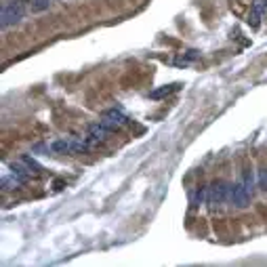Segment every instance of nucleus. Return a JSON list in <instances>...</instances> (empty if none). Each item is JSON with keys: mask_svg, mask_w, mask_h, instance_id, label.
<instances>
[{"mask_svg": "<svg viewBox=\"0 0 267 267\" xmlns=\"http://www.w3.org/2000/svg\"><path fill=\"white\" fill-rule=\"evenodd\" d=\"M253 191H255V175L248 171L244 173L242 181L231 185V193H229V202L234 204L236 208H244L253 198Z\"/></svg>", "mask_w": 267, "mask_h": 267, "instance_id": "f257e3e1", "label": "nucleus"}, {"mask_svg": "<svg viewBox=\"0 0 267 267\" xmlns=\"http://www.w3.org/2000/svg\"><path fill=\"white\" fill-rule=\"evenodd\" d=\"M26 17V5L23 0H11L3 9V30H9L11 26H17Z\"/></svg>", "mask_w": 267, "mask_h": 267, "instance_id": "f03ea898", "label": "nucleus"}, {"mask_svg": "<svg viewBox=\"0 0 267 267\" xmlns=\"http://www.w3.org/2000/svg\"><path fill=\"white\" fill-rule=\"evenodd\" d=\"M229 193H231V185H227L225 181H215L210 187H206V202L208 204H223L229 200Z\"/></svg>", "mask_w": 267, "mask_h": 267, "instance_id": "7ed1b4c3", "label": "nucleus"}, {"mask_svg": "<svg viewBox=\"0 0 267 267\" xmlns=\"http://www.w3.org/2000/svg\"><path fill=\"white\" fill-rule=\"evenodd\" d=\"M105 129H110V131H116V129H120V127H124V124L129 122V118L124 116L122 112H118V110H110V112H105V116L99 120Z\"/></svg>", "mask_w": 267, "mask_h": 267, "instance_id": "20e7f679", "label": "nucleus"}, {"mask_svg": "<svg viewBox=\"0 0 267 267\" xmlns=\"http://www.w3.org/2000/svg\"><path fill=\"white\" fill-rule=\"evenodd\" d=\"M263 15H267V0H255L253 9H251V15H248V23L259 26Z\"/></svg>", "mask_w": 267, "mask_h": 267, "instance_id": "39448f33", "label": "nucleus"}, {"mask_svg": "<svg viewBox=\"0 0 267 267\" xmlns=\"http://www.w3.org/2000/svg\"><path fill=\"white\" fill-rule=\"evenodd\" d=\"M55 0H32V11L34 13H42V11H46Z\"/></svg>", "mask_w": 267, "mask_h": 267, "instance_id": "423d86ee", "label": "nucleus"}, {"mask_svg": "<svg viewBox=\"0 0 267 267\" xmlns=\"http://www.w3.org/2000/svg\"><path fill=\"white\" fill-rule=\"evenodd\" d=\"M179 88V84H171V86H164V88H158V91H154L150 97L152 99H158V97H166V95H171L173 91H177Z\"/></svg>", "mask_w": 267, "mask_h": 267, "instance_id": "0eeeda50", "label": "nucleus"}, {"mask_svg": "<svg viewBox=\"0 0 267 267\" xmlns=\"http://www.w3.org/2000/svg\"><path fill=\"white\" fill-rule=\"evenodd\" d=\"M259 187H263V189H267V171H263L261 175H259Z\"/></svg>", "mask_w": 267, "mask_h": 267, "instance_id": "6e6552de", "label": "nucleus"}]
</instances>
